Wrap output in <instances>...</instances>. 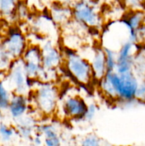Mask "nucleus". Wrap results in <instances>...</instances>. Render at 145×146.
<instances>
[{"instance_id":"obj_6","label":"nucleus","mask_w":145,"mask_h":146,"mask_svg":"<svg viewBox=\"0 0 145 146\" xmlns=\"http://www.w3.org/2000/svg\"><path fill=\"white\" fill-rule=\"evenodd\" d=\"M11 84L15 94H27L34 86L35 79L29 78L26 73L21 58H17L13 64L10 73Z\"/></svg>"},{"instance_id":"obj_10","label":"nucleus","mask_w":145,"mask_h":146,"mask_svg":"<svg viewBox=\"0 0 145 146\" xmlns=\"http://www.w3.org/2000/svg\"><path fill=\"white\" fill-rule=\"evenodd\" d=\"M28 44L26 38L18 29H14L4 43V51L11 56L17 59L22 57Z\"/></svg>"},{"instance_id":"obj_26","label":"nucleus","mask_w":145,"mask_h":146,"mask_svg":"<svg viewBox=\"0 0 145 146\" xmlns=\"http://www.w3.org/2000/svg\"><path fill=\"white\" fill-rule=\"evenodd\" d=\"M136 43L140 46H145V24L144 23L136 31Z\"/></svg>"},{"instance_id":"obj_9","label":"nucleus","mask_w":145,"mask_h":146,"mask_svg":"<svg viewBox=\"0 0 145 146\" xmlns=\"http://www.w3.org/2000/svg\"><path fill=\"white\" fill-rule=\"evenodd\" d=\"M42 54V65L46 69L56 70L63 62V55L61 51L50 40L40 46Z\"/></svg>"},{"instance_id":"obj_20","label":"nucleus","mask_w":145,"mask_h":146,"mask_svg":"<svg viewBox=\"0 0 145 146\" xmlns=\"http://www.w3.org/2000/svg\"><path fill=\"white\" fill-rule=\"evenodd\" d=\"M16 133V130L14 128H10L6 125H1L0 126V135L4 141H10Z\"/></svg>"},{"instance_id":"obj_21","label":"nucleus","mask_w":145,"mask_h":146,"mask_svg":"<svg viewBox=\"0 0 145 146\" xmlns=\"http://www.w3.org/2000/svg\"><path fill=\"white\" fill-rule=\"evenodd\" d=\"M126 8L128 9H140L145 11V0H122Z\"/></svg>"},{"instance_id":"obj_4","label":"nucleus","mask_w":145,"mask_h":146,"mask_svg":"<svg viewBox=\"0 0 145 146\" xmlns=\"http://www.w3.org/2000/svg\"><path fill=\"white\" fill-rule=\"evenodd\" d=\"M72 19L95 29L102 27L104 19L94 0H76L72 5Z\"/></svg>"},{"instance_id":"obj_11","label":"nucleus","mask_w":145,"mask_h":146,"mask_svg":"<svg viewBox=\"0 0 145 146\" xmlns=\"http://www.w3.org/2000/svg\"><path fill=\"white\" fill-rule=\"evenodd\" d=\"M90 63L94 79L100 81L107 72L106 58L103 47H92L90 52V57L87 58Z\"/></svg>"},{"instance_id":"obj_25","label":"nucleus","mask_w":145,"mask_h":146,"mask_svg":"<svg viewBox=\"0 0 145 146\" xmlns=\"http://www.w3.org/2000/svg\"><path fill=\"white\" fill-rule=\"evenodd\" d=\"M135 101L145 104V81H140L136 92Z\"/></svg>"},{"instance_id":"obj_8","label":"nucleus","mask_w":145,"mask_h":146,"mask_svg":"<svg viewBox=\"0 0 145 146\" xmlns=\"http://www.w3.org/2000/svg\"><path fill=\"white\" fill-rule=\"evenodd\" d=\"M88 104L85 100L77 94L66 95L63 98L61 109L66 118L80 119L83 118Z\"/></svg>"},{"instance_id":"obj_3","label":"nucleus","mask_w":145,"mask_h":146,"mask_svg":"<svg viewBox=\"0 0 145 146\" xmlns=\"http://www.w3.org/2000/svg\"><path fill=\"white\" fill-rule=\"evenodd\" d=\"M63 55L66 70L72 78L82 85L91 84L94 78L89 60L77 52L76 50L67 47Z\"/></svg>"},{"instance_id":"obj_14","label":"nucleus","mask_w":145,"mask_h":146,"mask_svg":"<svg viewBox=\"0 0 145 146\" xmlns=\"http://www.w3.org/2000/svg\"><path fill=\"white\" fill-rule=\"evenodd\" d=\"M50 17L55 24L64 26L72 19V7L54 1L49 10Z\"/></svg>"},{"instance_id":"obj_22","label":"nucleus","mask_w":145,"mask_h":146,"mask_svg":"<svg viewBox=\"0 0 145 146\" xmlns=\"http://www.w3.org/2000/svg\"><path fill=\"white\" fill-rule=\"evenodd\" d=\"M10 97L8 91L2 84H0V109H5L9 105Z\"/></svg>"},{"instance_id":"obj_7","label":"nucleus","mask_w":145,"mask_h":146,"mask_svg":"<svg viewBox=\"0 0 145 146\" xmlns=\"http://www.w3.org/2000/svg\"><path fill=\"white\" fill-rule=\"evenodd\" d=\"M139 44L127 40L117 51V64L115 71L122 74L133 70L134 57L139 48Z\"/></svg>"},{"instance_id":"obj_28","label":"nucleus","mask_w":145,"mask_h":146,"mask_svg":"<svg viewBox=\"0 0 145 146\" xmlns=\"http://www.w3.org/2000/svg\"><path fill=\"white\" fill-rule=\"evenodd\" d=\"M144 23L145 24V15H144Z\"/></svg>"},{"instance_id":"obj_17","label":"nucleus","mask_w":145,"mask_h":146,"mask_svg":"<svg viewBox=\"0 0 145 146\" xmlns=\"http://www.w3.org/2000/svg\"><path fill=\"white\" fill-rule=\"evenodd\" d=\"M18 0H0V12L5 17L16 15Z\"/></svg>"},{"instance_id":"obj_29","label":"nucleus","mask_w":145,"mask_h":146,"mask_svg":"<svg viewBox=\"0 0 145 146\" xmlns=\"http://www.w3.org/2000/svg\"><path fill=\"white\" fill-rule=\"evenodd\" d=\"M0 116H1V112H0Z\"/></svg>"},{"instance_id":"obj_23","label":"nucleus","mask_w":145,"mask_h":146,"mask_svg":"<svg viewBox=\"0 0 145 146\" xmlns=\"http://www.w3.org/2000/svg\"><path fill=\"white\" fill-rule=\"evenodd\" d=\"M97 113H98V106L95 103L88 104L86 111H85L82 119L88 122H90L96 116Z\"/></svg>"},{"instance_id":"obj_15","label":"nucleus","mask_w":145,"mask_h":146,"mask_svg":"<svg viewBox=\"0 0 145 146\" xmlns=\"http://www.w3.org/2000/svg\"><path fill=\"white\" fill-rule=\"evenodd\" d=\"M31 117H27L26 115L17 119L18 124L17 125L16 132L23 139L31 141L34 134L36 133V127L34 121Z\"/></svg>"},{"instance_id":"obj_18","label":"nucleus","mask_w":145,"mask_h":146,"mask_svg":"<svg viewBox=\"0 0 145 146\" xmlns=\"http://www.w3.org/2000/svg\"><path fill=\"white\" fill-rule=\"evenodd\" d=\"M103 47L105 54V58H106L107 70V71H115L117 64V51L113 48H109V47Z\"/></svg>"},{"instance_id":"obj_2","label":"nucleus","mask_w":145,"mask_h":146,"mask_svg":"<svg viewBox=\"0 0 145 146\" xmlns=\"http://www.w3.org/2000/svg\"><path fill=\"white\" fill-rule=\"evenodd\" d=\"M31 91L34 106L40 113L49 116L56 112L59 94L53 82L39 81L34 84Z\"/></svg>"},{"instance_id":"obj_19","label":"nucleus","mask_w":145,"mask_h":146,"mask_svg":"<svg viewBox=\"0 0 145 146\" xmlns=\"http://www.w3.org/2000/svg\"><path fill=\"white\" fill-rule=\"evenodd\" d=\"M80 145L84 146H99L102 145V141L95 134H88L81 139Z\"/></svg>"},{"instance_id":"obj_12","label":"nucleus","mask_w":145,"mask_h":146,"mask_svg":"<svg viewBox=\"0 0 145 146\" xmlns=\"http://www.w3.org/2000/svg\"><path fill=\"white\" fill-rule=\"evenodd\" d=\"M29 107V99L27 95L14 94L11 97L9 110L11 116L15 119H18L26 115Z\"/></svg>"},{"instance_id":"obj_13","label":"nucleus","mask_w":145,"mask_h":146,"mask_svg":"<svg viewBox=\"0 0 145 146\" xmlns=\"http://www.w3.org/2000/svg\"><path fill=\"white\" fill-rule=\"evenodd\" d=\"M36 133L44 138V144L47 146H59L61 138L56 125L53 123H44L36 126Z\"/></svg>"},{"instance_id":"obj_5","label":"nucleus","mask_w":145,"mask_h":146,"mask_svg":"<svg viewBox=\"0 0 145 146\" xmlns=\"http://www.w3.org/2000/svg\"><path fill=\"white\" fill-rule=\"evenodd\" d=\"M26 73L29 78L38 79L42 71V54L40 45L28 44L21 57Z\"/></svg>"},{"instance_id":"obj_27","label":"nucleus","mask_w":145,"mask_h":146,"mask_svg":"<svg viewBox=\"0 0 145 146\" xmlns=\"http://www.w3.org/2000/svg\"><path fill=\"white\" fill-rule=\"evenodd\" d=\"M75 1L76 0H54V1H55V2L63 4V5L70 6V7H72V5L74 4Z\"/></svg>"},{"instance_id":"obj_1","label":"nucleus","mask_w":145,"mask_h":146,"mask_svg":"<svg viewBox=\"0 0 145 146\" xmlns=\"http://www.w3.org/2000/svg\"><path fill=\"white\" fill-rule=\"evenodd\" d=\"M104 77L110 84L116 101L126 103L135 101L136 90L140 81L133 71L122 74L115 71H107Z\"/></svg>"},{"instance_id":"obj_16","label":"nucleus","mask_w":145,"mask_h":146,"mask_svg":"<svg viewBox=\"0 0 145 146\" xmlns=\"http://www.w3.org/2000/svg\"><path fill=\"white\" fill-rule=\"evenodd\" d=\"M132 71L139 81H145V46H139L134 57Z\"/></svg>"},{"instance_id":"obj_24","label":"nucleus","mask_w":145,"mask_h":146,"mask_svg":"<svg viewBox=\"0 0 145 146\" xmlns=\"http://www.w3.org/2000/svg\"><path fill=\"white\" fill-rule=\"evenodd\" d=\"M16 15L21 20H25L28 17V10L25 3L21 1H18L17 4Z\"/></svg>"}]
</instances>
